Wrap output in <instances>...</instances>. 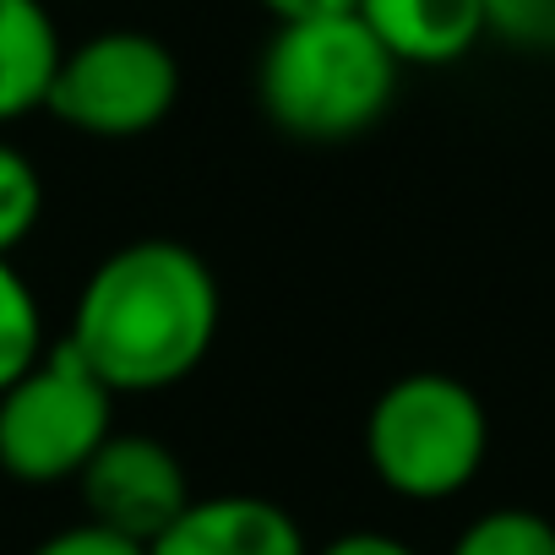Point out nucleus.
<instances>
[{
  "instance_id": "16",
  "label": "nucleus",
  "mask_w": 555,
  "mask_h": 555,
  "mask_svg": "<svg viewBox=\"0 0 555 555\" xmlns=\"http://www.w3.org/2000/svg\"><path fill=\"white\" fill-rule=\"evenodd\" d=\"M256 7H261L272 23H306V17H338V12H354V0H256Z\"/></svg>"
},
{
  "instance_id": "12",
  "label": "nucleus",
  "mask_w": 555,
  "mask_h": 555,
  "mask_svg": "<svg viewBox=\"0 0 555 555\" xmlns=\"http://www.w3.org/2000/svg\"><path fill=\"white\" fill-rule=\"evenodd\" d=\"M44 218V175L17 147L0 142V256H12Z\"/></svg>"
},
{
  "instance_id": "6",
  "label": "nucleus",
  "mask_w": 555,
  "mask_h": 555,
  "mask_svg": "<svg viewBox=\"0 0 555 555\" xmlns=\"http://www.w3.org/2000/svg\"><path fill=\"white\" fill-rule=\"evenodd\" d=\"M88 522L115 528L137 544H153L185 506H191V479L175 447L142 430H109V441L88 457L77 474Z\"/></svg>"
},
{
  "instance_id": "15",
  "label": "nucleus",
  "mask_w": 555,
  "mask_h": 555,
  "mask_svg": "<svg viewBox=\"0 0 555 555\" xmlns=\"http://www.w3.org/2000/svg\"><path fill=\"white\" fill-rule=\"evenodd\" d=\"M311 555H420V550L409 539H398V533H382V528H349V533L327 539Z\"/></svg>"
},
{
  "instance_id": "10",
  "label": "nucleus",
  "mask_w": 555,
  "mask_h": 555,
  "mask_svg": "<svg viewBox=\"0 0 555 555\" xmlns=\"http://www.w3.org/2000/svg\"><path fill=\"white\" fill-rule=\"evenodd\" d=\"M44 306L34 284L12 267V256H0V392H7L39 354H44Z\"/></svg>"
},
{
  "instance_id": "3",
  "label": "nucleus",
  "mask_w": 555,
  "mask_h": 555,
  "mask_svg": "<svg viewBox=\"0 0 555 555\" xmlns=\"http://www.w3.org/2000/svg\"><path fill=\"white\" fill-rule=\"evenodd\" d=\"M490 457L485 398L447 371H409L387 382L365 414V463L382 490L403 501L463 495Z\"/></svg>"
},
{
  "instance_id": "4",
  "label": "nucleus",
  "mask_w": 555,
  "mask_h": 555,
  "mask_svg": "<svg viewBox=\"0 0 555 555\" xmlns=\"http://www.w3.org/2000/svg\"><path fill=\"white\" fill-rule=\"evenodd\" d=\"M115 430V392L72 344L44 349L0 392V474L17 485H66Z\"/></svg>"
},
{
  "instance_id": "8",
  "label": "nucleus",
  "mask_w": 555,
  "mask_h": 555,
  "mask_svg": "<svg viewBox=\"0 0 555 555\" xmlns=\"http://www.w3.org/2000/svg\"><path fill=\"white\" fill-rule=\"evenodd\" d=\"M354 17L398 66H452L485 39L479 0H354Z\"/></svg>"
},
{
  "instance_id": "13",
  "label": "nucleus",
  "mask_w": 555,
  "mask_h": 555,
  "mask_svg": "<svg viewBox=\"0 0 555 555\" xmlns=\"http://www.w3.org/2000/svg\"><path fill=\"white\" fill-rule=\"evenodd\" d=\"M485 7V34H495L512 50L544 55L555 50V0H479Z\"/></svg>"
},
{
  "instance_id": "14",
  "label": "nucleus",
  "mask_w": 555,
  "mask_h": 555,
  "mask_svg": "<svg viewBox=\"0 0 555 555\" xmlns=\"http://www.w3.org/2000/svg\"><path fill=\"white\" fill-rule=\"evenodd\" d=\"M28 555H147V544H137L115 528H99V522H72V528L39 539Z\"/></svg>"
},
{
  "instance_id": "5",
  "label": "nucleus",
  "mask_w": 555,
  "mask_h": 555,
  "mask_svg": "<svg viewBox=\"0 0 555 555\" xmlns=\"http://www.w3.org/2000/svg\"><path fill=\"white\" fill-rule=\"evenodd\" d=\"M180 104V61L158 34L104 28L61 50L44 109L93 142H137Z\"/></svg>"
},
{
  "instance_id": "1",
  "label": "nucleus",
  "mask_w": 555,
  "mask_h": 555,
  "mask_svg": "<svg viewBox=\"0 0 555 555\" xmlns=\"http://www.w3.org/2000/svg\"><path fill=\"white\" fill-rule=\"evenodd\" d=\"M218 322V278L191 245L131 240L88 272L66 344L115 398H142L180 387L212 354Z\"/></svg>"
},
{
  "instance_id": "7",
  "label": "nucleus",
  "mask_w": 555,
  "mask_h": 555,
  "mask_svg": "<svg viewBox=\"0 0 555 555\" xmlns=\"http://www.w3.org/2000/svg\"><path fill=\"white\" fill-rule=\"evenodd\" d=\"M147 555H311L306 528L267 495H191V506L147 544Z\"/></svg>"
},
{
  "instance_id": "9",
  "label": "nucleus",
  "mask_w": 555,
  "mask_h": 555,
  "mask_svg": "<svg viewBox=\"0 0 555 555\" xmlns=\"http://www.w3.org/2000/svg\"><path fill=\"white\" fill-rule=\"evenodd\" d=\"M61 50L44 0H0V126L44 109Z\"/></svg>"
},
{
  "instance_id": "11",
  "label": "nucleus",
  "mask_w": 555,
  "mask_h": 555,
  "mask_svg": "<svg viewBox=\"0 0 555 555\" xmlns=\"http://www.w3.org/2000/svg\"><path fill=\"white\" fill-rule=\"evenodd\" d=\"M447 555H555V522L533 506H495L479 512Z\"/></svg>"
},
{
  "instance_id": "2",
  "label": "nucleus",
  "mask_w": 555,
  "mask_h": 555,
  "mask_svg": "<svg viewBox=\"0 0 555 555\" xmlns=\"http://www.w3.org/2000/svg\"><path fill=\"white\" fill-rule=\"evenodd\" d=\"M398 72L354 12L278 23L256 61V104L295 142H354L392 109Z\"/></svg>"
}]
</instances>
